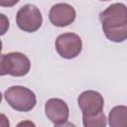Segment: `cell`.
<instances>
[{"label": "cell", "instance_id": "6da1fadb", "mask_svg": "<svg viewBox=\"0 0 127 127\" xmlns=\"http://www.w3.org/2000/svg\"><path fill=\"white\" fill-rule=\"evenodd\" d=\"M102 30L108 40L121 43L127 39V13L123 3L109 5L99 14Z\"/></svg>", "mask_w": 127, "mask_h": 127}, {"label": "cell", "instance_id": "277c9868", "mask_svg": "<svg viewBox=\"0 0 127 127\" xmlns=\"http://www.w3.org/2000/svg\"><path fill=\"white\" fill-rule=\"evenodd\" d=\"M18 27L27 33H34L40 29L43 23V16L39 8L33 4L22 6L16 15Z\"/></svg>", "mask_w": 127, "mask_h": 127}, {"label": "cell", "instance_id": "30bf717a", "mask_svg": "<svg viewBox=\"0 0 127 127\" xmlns=\"http://www.w3.org/2000/svg\"><path fill=\"white\" fill-rule=\"evenodd\" d=\"M83 127H106V117L103 111L93 115H82Z\"/></svg>", "mask_w": 127, "mask_h": 127}, {"label": "cell", "instance_id": "3957f363", "mask_svg": "<svg viewBox=\"0 0 127 127\" xmlns=\"http://www.w3.org/2000/svg\"><path fill=\"white\" fill-rule=\"evenodd\" d=\"M31 68L29 58L19 52L0 55V75L24 76Z\"/></svg>", "mask_w": 127, "mask_h": 127}, {"label": "cell", "instance_id": "ba28073f", "mask_svg": "<svg viewBox=\"0 0 127 127\" xmlns=\"http://www.w3.org/2000/svg\"><path fill=\"white\" fill-rule=\"evenodd\" d=\"M45 113L50 121L57 124L65 122L69 115L67 104L61 98H50L45 104Z\"/></svg>", "mask_w": 127, "mask_h": 127}, {"label": "cell", "instance_id": "2e32d148", "mask_svg": "<svg viewBox=\"0 0 127 127\" xmlns=\"http://www.w3.org/2000/svg\"><path fill=\"white\" fill-rule=\"evenodd\" d=\"M1 51H2V41L0 40V55H1Z\"/></svg>", "mask_w": 127, "mask_h": 127}, {"label": "cell", "instance_id": "5b68a950", "mask_svg": "<svg viewBox=\"0 0 127 127\" xmlns=\"http://www.w3.org/2000/svg\"><path fill=\"white\" fill-rule=\"evenodd\" d=\"M58 54L66 60L76 58L82 50V41L74 33H64L60 35L55 43Z\"/></svg>", "mask_w": 127, "mask_h": 127}, {"label": "cell", "instance_id": "9c48e42d", "mask_svg": "<svg viewBox=\"0 0 127 127\" xmlns=\"http://www.w3.org/2000/svg\"><path fill=\"white\" fill-rule=\"evenodd\" d=\"M110 127H127V107L125 105L114 106L108 115Z\"/></svg>", "mask_w": 127, "mask_h": 127}, {"label": "cell", "instance_id": "4fadbf2b", "mask_svg": "<svg viewBox=\"0 0 127 127\" xmlns=\"http://www.w3.org/2000/svg\"><path fill=\"white\" fill-rule=\"evenodd\" d=\"M16 127H36V124L30 120H23L19 122Z\"/></svg>", "mask_w": 127, "mask_h": 127}, {"label": "cell", "instance_id": "8fae6325", "mask_svg": "<svg viewBox=\"0 0 127 127\" xmlns=\"http://www.w3.org/2000/svg\"><path fill=\"white\" fill-rule=\"evenodd\" d=\"M9 26H10V23H9L8 17L0 13V36H3L8 32Z\"/></svg>", "mask_w": 127, "mask_h": 127}, {"label": "cell", "instance_id": "52a82bcc", "mask_svg": "<svg viewBox=\"0 0 127 127\" xmlns=\"http://www.w3.org/2000/svg\"><path fill=\"white\" fill-rule=\"evenodd\" d=\"M76 17L74 8L67 3L55 4L49 13L50 22L57 27H65L73 23Z\"/></svg>", "mask_w": 127, "mask_h": 127}, {"label": "cell", "instance_id": "e0dca14e", "mask_svg": "<svg viewBox=\"0 0 127 127\" xmlns=\"http://www.w3.org/2000/svg\"><path fill=\"white\" fill-rule=\"evenodd\" d=\"M1 101H2V94H1V92H0V103H1Z\"/></svg>", "mask_w": 127, "mask_h": 127}, {"label": "cell", "instance_id": "7a4b0ae2", "mask_svg": "<svg viewBox=\"0 0 127 127\" xmlns=\"http://www.w3.org/2000/svg\"><path fill=\"white\" fill-rule=\"evenodd\" d=\"M4 97L13 109L22 112L32 110L37 103L35 93L31 89L22 85H13L9 87L5 91Z\"/></svg>", "mask_w": 127, "mask_h": 127}, {"label": "cell", "instance_id": "7c38bea8", "mask_svg": "<svg viewBox=\"0 0 127 127\" xmlns=\"http://www.w3.org/2000/svg\"><path fill=\"white\" fill-rule=\"evenodd\" d=\"M0 127H10V121L3 113H0Z\"/></svg>", "mask_w": 127, "mask_h": 127}, {"label": "cell", "instance_id": "9a60e30c", "mask_svg": "<svg viewBox=\"0 0 127 127\" xmlns=\"http://www.w3.org/2000/svg\"><path fill=\"white\" fill-rule=\"evenodd\" d=\"M15 3H18V0H16V1H13V2H11V3H6V2H0V5H3V6H12V5H14Z\"/></svg>", "mask_w": 127, "mask_h": 127}, {"label": "cell", "instance_id": "8992f818", "mask_svg": "<svg viewBox=\"0 0 127 127\" xmlns=\"http://www.w3.org/2000/svg\"><path fill=\"white\" fill-rule=\"evenodd\" d=\"M78 106L82 115H93L103 109V96L95 90H85L80 93L77 98Z\"/></svg>", "mask_w": 127, "mask_h": 127}, {"label": "cell", "instance_id": "5bb4252c", "mask_svg": "<svg viewBox=\"0 0 127 127\" xmlns=\"http://www.w3.org/2000/svg\"><path fill=\"white\" fill-rule=\"evenodd\" d=\"M55 127H76L73 123H71V122H68V121H65V122H64V123H62V124H57V125H55Z\"/></svg>", "mask_w": 127, "mask_h": 127}]
</instances>
